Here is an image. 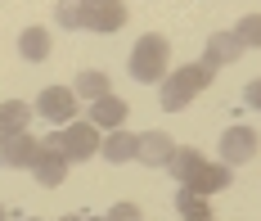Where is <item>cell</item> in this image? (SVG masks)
Returning <instances> with one entry per match:
<instances>
[{"label":"cell","instance_id":"obj_7","mask_svg":"<svg viewBox=\"0 0 261 221\" xmlns=\"http://www.w3.org/2000/svg\"><path fill=\"white\" fill-rule=\"evenodd\" d=\"M27 167H32V176H36L45 190H54V185L68 181V158L54 149V140H41V144H36V158H32Z\"/></svg>","mask_w":261,"mask_h":221},{"label":"cell","instance_id":"obj_4","mask_svg":"<svg viewBox=\"0 0 261 221\" xmlns=\"http://www.w3.org/2000/svg\"><path fill=\"white\" fill-rule=\"evenodd\" d=\"M257 144H261V136L252 131V127H243V122L225 127V131H221V163L225 167L252 163V158H257Z\"/></svg>","mask_w":261,"mask_h":221},{"label":"cell","instance_id":"obj_16","mask_svg":"<svg viewBox=\"0 0 261 221\" xmlns=\"http://www.w3.org/2000/svg\"><path fill=\"white\" fill-rule=\"evenodd\" d=\"M72 95H77V100H99V95H108V72L86 68L77 82H72Z\"/></svg>","mask_w":261,"mask_h":221},{"label":"cell","instance_id":"obj_23","mask_svg":"<svg viewBox=\"0 0 261 221\" xmlns=\"http://www.w3.org/2000/svg\"><path fill=\"white\" fill-rule=\"evenodd\" d=\"M59 221H86V217H81V212H63Z\"/></svg>","mask_w":261,"mask_h":221},{"label":"cell","instance_id":"obj_9","mask_svg":"<svg viewBox=\"0 0 261 221\" xmlns=\"http://www.w3.org/2000/svg\"><path fill=\"white\" fill-rule=\"evenodd\" d=\"M234 185V167H225V163H203L189 181H185L180 190H194V194H203V199H212V194H221V190H230Z\"/></svg>","mask_w":261,"mask_h":221},{"label":"cell","instance_id":"obj_15","mask_svg":"<svg viewBox=\"0 0 261 221\" xmlns=\"http://www.w3.org/2000/svg\"><path fill=\"white\" fill-rule=\"evenodd\" d=\"M27 122H32V104H27V100H5V104H0V136L27 131Z\"/></svg>","mask_w":261,"mask_h":221},{"label":"cell","instance_id":"obj_1","mask_svg":"<svg viewBox=\"0 0 261 221\" xmlns=\"http://www.w3.org/2000/svg\"><path fill=\"white\" fill-rule=\"evenodd\" d=\"M212 86V68L207 63H185L176 72H167L162 82H158V100H162V109L167 113H180L194 95H203Z\"/></svg>","mask_w":261,"mask_h":221},{"label":"cell","instance_id":"obj_5","mask_svg":"<svg viewBox=\"0 0 261 221\" xmlns=\"http://www.w3.org/2000/svg\"><path fill=\"white\" fill-rule=\"evenodd\" d=\"M126 23V5L122 0H81V32H117Z\"/></svg>","mask_w":261,"mask_h":221},{"label":"cell","instance_id":"obj_8","mask_svg":"<svg viewBox=\"0 0 261 221\" xmlns=\"http://www.w3.org/2000/svg\"><path fill=\"white\" fill-rule=\"evenodd\" d=\"M176 149H180V144H176L171 131H144V136H135V158L144 167H167Z\"/></svg>","mask_w":261,"mask_h":221},{"label":"cell","instance_id":"obj_12","mask_svg":"<svg viewBox=\"0 0 261 221\" xmlns=\"http://www.w3.org/2000/svg\"><path fill=\"white\" fill-rule=\"evenodd\" d=\"M36 144H41V140H32L27 131L0 136V167H27L32 158H36Z\"/></svg>","mask_w":261,"mask_h":221},{"label":"cell","instance_id":"obj_21","mask_svg":"<svg viewBox=\"0 0 261 221\" xmlns=\"http://www.w3.org/2000/svg\"><path fill=\"white\" fill-rule=\"evenodd\" d=\"M140 217H144V212H140L135 203H113L104 212V221H140Z\"/></svg>","mask_w":261,"mask_h":221},{"label":"cell","instance_id":"obj_18","mask_svg":"<svg viewBox=\"0 0 261 221\" xmlns=\"http://www.w3.org/2000/svg\"><path fill=\"white\" fill-rule=\"evenodd\" d=\"M176 212H180L185 221H212L207 199H203V194H194V190H180V194H176Z\"/></svg>","mask_w":261,"mask_h":221},{"label":"cell","instance_id":"obj_26","mask_svg":"<svg viewBox=\"0 0 261 221\" xmlns=\"http://www.w3.org/2000/svg\"><path fill=\"white\" fill-rule=\"evenodd\" d=\"M32 221H41V217H32Z\"/></svg>","mask_w":261,"mask_h":221},{"label":"cell","instance_id":"obj_2","mask_svg":"<svg viewBox=\"0 0 261 221\" xmlns=\"http://www.w3.org/2000/svg\"><path fill=\"white\" fill-rule=\"evenodd\" d=\"M167 63H171V45H167V36L149 32V36L135 41V50H130V77H135L140 86L162 82V77H167Z\"/></svg>","mask_w":261,"mask_h":221},{"label":"cell","instance_id":"obj_22","mask_svg":"<svg viewBox=\"0 0 261 221\" xmlns=\"http://www.w3.org/2000/svg\"><path fill=\"white\" fill-rule=\"evenodd\" d=\"M243 104H248V109H261V77L243 86Z\"/></svg>","mask_w":261,"mask_h":221},{"label":"cell","instance_id":"obj_25","mask_svg":"<svg viewBox=\"0 0 261 221\" xmlns=\"http://www.w3.org/2000/svg\"><path fill=\"white\" fill-rule=\"evenodd\" d=\"M0 221H5V208H0Z\"/></svg>","mask_w":261,"mask_h":221},{"label":"cell","instance_id":"obj_13","mask_svg":"<svg viewBox=\"0 0 261 221\" xmlns=\"http://www.w3.org/2000/svg\"><path fill=\"white\" fill-rule=\"evenodd\" d=\"M99 154H104L113 167L135 163V136H130V131H122V127H113V131H108V140H99Z\"/></svg>","mask_w":261,"mask_h":221},{"label":"cell","instance_id":"obj_20","mask_svg":"<svg viewBox=\"0 0 261 221\" xmlns=\"http://www.w3.org/2000/svg\"><path fill=\"white\" fill-rule=\"evenodd\" d=\"M54 23L63 32H81V0H59L54 5Z\"/></svg>","mask_w":261,"mask_h":221},{"label":"cell","instance_id":"obj_19","mask_svg":"<svg viewBox=\"0 0 261 221\" xmlns=\"http://www.w3.org/2000/svg\"><path fill=\"white\" fill-rule=\"evenodd\" d=\"M230 32L239 36V45H243V50H261V14H243Z\"/></svg>","mask_w":261,"mask_h":221},{"label":"cell","instance_id":"obj_14","mask_svg":"<svg viewBox=\"0 0 261 221\" xmlns=\"http://www.w3.org/2000/svg\"><path fill=\"white\" fill-rule=\"evenodd\" d=\"M18 55H23L27 63L50 59V32H45V28H23V32H18Z\"/></svg>","mask_w":261,"mask_h":221},{"label":"cell","instance_id":"obj_10","mask_svg":"<svg viewBox=\"0 0 261 221\" xmlns=\"http://www.w3.org/2000/svg\"><path fill=\"white\" fill-rule=\"evenodd\" d=\"M239 55H243V45H239L234 32H212V36H207V50H203L198 63H207L212 72H216V68H230Z\"/></svg>","mask_w":261,"mask_h":221},{"label":"cell","instance_id":"obj_11","mask_svg":"<svg viewBox=\"0 0 261 221\" xmlns=\"http://www.w3.org/2000/svg\"><path fill=\"white\" fill-rule=\"evenodd\" d=\"M126 100H117V95H113V90H108V95H99V100H90V117H86V122H90V127H99V131H113V127H122V122H126Z\"/></svg>","mask_w":261,"mask_h":221},{"label":"cell","instance_id":"obj_17","mask_svg":"<svg viewBox=\"0 0 261 221\" xmlns=\"http://www.w3.org/2000/svg\"><path fill=\"white\" fill-rule=\"evenodd\" d=\"M203 163H207V158H203L198 149H176V154H171V163H167V171H171V176L185 185V181H189V176H194Z\"/></svg>","mask_w":261,"mask_h":221},{"label":"cell","instance_id":"obj_6","mask_svg":"<svg viewBox=\"0 0 261 221\" xmlns=\"http://www.w3.org/2000/svg\"><path fill=\"white\" fill-rule=\"evenodd\" d=\"M32 109L41 113L45 122L63 127V122H72V113H77V95H72V86H45V90L36 95Z\"/></svg>","mask_w":261,"mask_h":221},{"label":"cell","instance_id":"obj_3","mask_svg":"<svg viewBox=\"0 0 261 221\" xmlns=\"http://www.w3.org/2000/svg\"><path fill=\"white\" fill-rule=\"evenodd\" d=\"M54 149L68 158V167H77V163H90L95 154H99V127H90V122H63L54 136Z\"/></svg>","mask_w":261,"mask_h":221},{"label":"cell","instance_id":"obj_24","mask_svg":"<svg viewBox=\"0 0 261 221\" xmlns=\"http://www.w3.org/2000/svg\"><path fill=\"white\" fill-rule=\"evenodd\" d=\"M86 221H104V217H86Z\"/></svg>","mask_w":261,"mask_h":221}]
</instances>
